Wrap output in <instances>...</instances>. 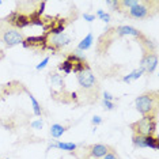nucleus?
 Instances as JSON below:
<instances>
[{
	"label": "nucleus",
	"mask_w": 159,
	"mask_h": 159,
	"mask_svg": "<svg viewBox=\"0 0 159 159\" xmlns=\"http://www.w3.org/2000/svg\"><path fill=\"white\" fill-rule=\"evenodd\" d=\"M136 109L140 114L143 116H155L158 106V97L157 93H147L143 95L137 97L135 99Z\"/></svg>",
	"instance_id": "f257e3e1"
},
{
	"label": "nucleus",
	"mask_w": 159,
	"mask_h": 159,
	"mask_svg": "<svg viewBox=\"0 0 159 159\" xmlns=\"http://www.w3.org/2000/svg\"><path fill=\"white\" fill-rule=\"evenodd\" d=\"M131 128L133 131V135L154 136L155 132H157V120H155V116H143L142 120L132 122Z\"/></svg>",
	"instance_id": "f03ea898"
},
{
	"label": "nucleus",
	"mask_w": 159,
	"mask_h": 159,
	"mask_svg": "<svg viewBox=\"0 0 159 159\" xmlns=\"http://www.w3.org/2000/svg\"><path fill=\"white\" fill-rule=\"evenodd\" d=\"M23 34L19 33L16 29L7 27V23L4 20H0V41L4 42L6 46L11 48V46L19 45L23 42Z\"/></svg>",
	"instance_id": "7ed1b4c3"
},
{
	"label": "nucleus",
	"mask_w": 159,
	"mask_h": 159,
	"mask_svg": "<svg viewBox=\"0 0 159 159\" xmlns=\"http://www.w3.org/2000/svg\"><path fill=\"white\" fill-rule=\"evenodd\" d=\"M71 41L72 39L67 33H63L59 35H48V39H46V49L52 50V52H57V50L63 49L64 46L70 45Z\"/></svg>",
	"instance_id": "20e7f679"
},
{
	"label": "nucleus",
	"mask_w": 159,
	"mask_h": 159,
	"mask_svg": "<svg viewBox=\"0 0 159 159\" xmlns=\"http://www.w3.org/2000/svg\"><path fill=\"white\" fill-rule=\"evenodd\" d=\"M3 20H4L8 26H12V29H23L26 26H30V18H29V15L20 14L18 11H12Z\"/></svg>",
	"instance_id": "39448f33"
},
{
	"label": "nucleus",
	"mask_w": 159,
	"mask_h": 159,
	"mask_svg": "<svg viewBox=\"0 0 159 159\" xmlns=\"http://www.w3.org/2000/svg\"><path fill=\"white\" fill-rule=\"evenodd\" d=\"M132 143L136 148H159V140L157 136H140V135H133L132 136Z\"/></svg>",
	"instance_id": "423d86ee"
},
{
	"label": "nucleus",
	"mask_w": 159,
	"mask_h": 159,
	"mask_svg": "<svg viewBox=\"0 0 159 159\" xmlns=\"http://www.w3.org/2000/svg\"><path fill=\"white\" fill-rule=\"evenodd\" d=\"M76 79H78V83L82 89L84 90H90V89H94L97 84V79H95V75L93 74L91 70H84L82 72H79L76 75Z\"/></svg>",
	"instance_id": "0eeeda50"
},
{
	"label": "nucleus",
	"mask_w": 159,
	"mask_h": 159,
	"mask_svg": "<svg viewBox=\"0 0 159 159\" xmlns=\"http://www.w3.org/2000/svg\"><path fill=\"white\" fill-rule=\"evenodd\" d=\"M150 2H139L135 7L129 8V16L135 18V19H146L150 16Z\"/></svg>",
	"instance_id": "6e6552de"
},
{
	"label": "nucleus",
	"mask_w": 159,
	"mask_h": 159,
	"mask_svg": "<svg viewBox=\"0 0 159 159\" xmlns=\"http://www.w3.org/2000/svg\"><path fill=\"white\" fill-rule=\"evenodd\" d=\"M140 67H144L147 74H152L158 67V57L154 52H144L140 61Z\"/></svg>",
	"instance_id": "1a4fd4ad"
},
{
	"label": "nucleus",
	"mask_w": 159,
	"mask_h": 159,
	"mask_svg": "<svg viewBox=\"0 0 159 159\" xmlns=\"http://www.w3.org/2000/svg\"><path fill=\"white\" fill-rule=\"evenodd\" d=\"M46 39L48 35H35V37H27L23 39L22 46L23 48H41V50L46 49Z\"/></svg>",
	"instance_id": "9d476101"
},
{
	"label": "nucleus",
	"mask_w": 159,
	"mask_h": 159,
	"mask_svg": "<svg viewBox=\"0 0 159 159\" xmlns=\"http://www.w3.org/2000/svg\"><path fill=\"white\" fill-rule=\"evenodd\" d=\"M111 150L113 148L106 146V144H93L89 147V157L91 159H101L106 154H109Z\"/></svg>",
	"instance_id": "9b49d317"
},
{
	"label": "nucleus",
	"mask_w": 159,
	"mask_h": 159,
	"mask_svg": "<svg viewBox=\"0 0 159 159\" xmlns=\"http://www.w3.org/2000/svg\"><path fill=\"white\" fill-rule=\"evenodd\" d=\"M116 33H117V35H132V37H136L140 39L144 38V35L137 29L132 26H118V27H116Z\"/></svg>",
	"instance_id": "f8f14e48"
},
{
	"label": "nucleus",
	"mask_w": 159,
	"mask_h": 159,
	"mask_svg": "<svg viewBox=\"0 0 159 159\" xmlns=\"http://www.w3.org/2000/svg\"><path fill=\"white\" fill-rule=\"evenodd\" d=\"M50 148H59L63 151H75L78 148L76 143H68V142H53L48 146V150Z\"/></svg>",
	"instance_id": "ddd939ff"
},
{
	"label": "nucleus",
	"mask_w": 159,
	"mask_h": 159,
	"mask_svg": "<svg viewBox=\"0 0 159 159\" xmlns=\"http://www.w3.org/2000/svg\"><path fill=\"white\" fill-rule=\"evenodd\" d=\"M146 72V70H144V67H140L139 68H136V70H133L129 75H126V76L122 78V82H125V83H131L132 80H136V79H139L142 75Z\"/></svg>",
	"instance_id": "4468645a"
},
{
	"label": "nucleus",
	"mask_w": 159,
	"mask_h": 159,
	"mask_svg": "<svg viewBox=\"0 0 159 159\" xmlns=\"http://www.w3.org/2000/svg\"><path fill=\"white\" fill-rule=\"evenodd\" d=\"M93 42H94V35H93V33H89L84 38L82 39L80 42H79V45H78L76 49L82 50V52H84V50H87V49L91 48V46H93Z\"/></svg>",
	"instance_id": "2eb2a0df"
},
{
	"label": "nucleus",
	"mask_w": 159,
	"mask_h": 159,
	"mask_svg": "<svg viewBox=\"0 0 159 159\" xmlns=\"http://www.w3.org/2000/svg\"><path fill=\"white\" fill-rule=\"evenodd\" d=\"M50 82H52V86L55 89L64 90V86H66L64 84V79L57 72H50Z\"/></svg>",
	"instance_id": "dca6fc26"
},
{
	"label": "nucleus",
	"mask_w": 159,
	"mask_h": 159,
	"mask_svg": "<svg viewBox=\"0 0 159 159\" xmlns=\"http://www.w3.org/2000/svg\"><path fill=\"white\" fill-rule=\"evenodd\" d=\"M25 90V93L27 94V97L30 98V101H31V105H33V111H34V114L35 116H41V113H42V109H41V105L38 103V101L34 98V95L31 93H29L26 89H23Z\"/></svg>",
	"instance_id": "f3484780"
},
{
	"label": "nucleus",
	"mask_w": 159,
	"mask_h": 159,
	"mask_svg": "<svg viewBox=\"0 0 159 159\" xmlns=\"http://www.w3.org/2000/svg\"><path fill=\"white\" fill-rule=\"evenodd\" d=\"M64 132H66V128L60 124H53L52 126H50V135H52V137H55V139L61 137Z\"/></svg>",
	"instance_id": "a211bd4d"
},
{
	"label": "nucleus",
	"mask_w": 159,
	"mask_h": 159,
	"mask_svg": "<svg viewBox=\"0 0 159 159\" xmlns=\"http://www.w3.org/2000/svg\"><path fill=\"white\" fill-rule=\"evenodd\" d=\"M57 68H59L60 71H63L64 74H71V72H72V64L68 60H64L63 63H60Z\"/></svg>",
	"instance_id": "6ab92c4d"
},
{
	"label": "nucleus",
	"mask_w": 159,
	"mask_h": 159,
	"mask_svg": "<svg viewBox=\"0 0 159 159\" xmlns=\"http://www.w3.org/2000/svg\"><path fill=\"white\" fill-rule=\"evenodd\" d=\"M97 16H98L101 20H103L105 23H109L110 22V15L107 12H105L103 10H98V11H97Z\"/></svg>",
	"instance_id": "aec40b11"
},
{
	"label": "nucleus",
	"mask_w": 159,
	"mask_h": 159,
	"mask_svg": "<svg viewBox=\"0 0 159 159\" xmlns=\"http://www.w3.org/2000/svg\"><path fill=\"white\" fill-rule=\"evenodd\" d=\"M137 3H139V0H121L120 2V7H125V8H132V7H135Z\"/></svg>",
	"instance_id": "412c9836"
},
{
	"label": "nucleus",
	"mask_w": 159,
	"mask_h": 159,
	"mask_svg": "<svg viewBox=\"0 0 159 159\" xmlns=\"http://www.w3.org/2000/svg\"><path fill=\"white\" fill-rule=\"evenodd\" d=\"M106 4L109 6V7H111L113 10H116V11L120 8V2H117V0H107Z\"/></svg>",
	"instance_id": "4be33fe9"
},
{
	"label": "nucleus",
	"mask_w": 159,
	"mask_h": 159,
	"mask_svg": "<svg viewBox=\"0 0 159 159\" xmlns=\"http://www.w3.org/2000/svg\"><path fill=\"white\" fill-rule=\"evenodd\" d=\"M48 63H49V57H45V59L42 60L41 63H39L38 66H37V67H35V70H37V71H41V70H44V68H45L46 66H48Z\"/></svg>",
	"instance_id": "5701e85b"
},
{
	"label": "nucleus",
	"mask_w": 159,
	"mask_h": 159,
	"mask_svg": "<svg viewBox=\"0 0 159 159\" xmlns=\"http://www.w3.org/2000/svg\"><path fill=\"white\" fill-rule=\"evenodd\" d=\"M102 105H103V107H105V109H107V110H113L114 107H116L113 102H110V101H105V99H103Z\"/></svg>",
	"instance_id": "b1692460"
},
{
	"label": "nucleus",
	"mask_w": 159,
	"mask_h": 159,
	"mask_svg": "<svg viewBox=\"0 0 159 159\" xmlns=\"http://www.w3.org/2000/svg\"><path fill=\"white\" fill-rule=\"evenodd\" d=\"M42 125H44V121H42L41 118H38L37 121H33V122H31V126H33V128H35V129H41Z\"/></svg>",
	"instance_id": "393cba45"
},
{
	"label": "nucleus",
	"mask_w": 159,
	"mask_h": 159,
	"mask_svg": "<svg viewBox=\"0 0 159 159\" xmlns=\"http://www.w3.org/2000/svg\"><path fill=\"white\" fill-rule=\"evenodd\" d=\"M101 159H118V157H117V154H116L114 151L111 150L109 154H106V155H105L103 158H101Z\"/></svg>",
	"instance_id": "a878e982"
},
{
	"label": "nucleus",
	"mask_w": 159,
	"mask_h": 159,
	"mask_svg": "<svg viewBox=\"0 0 159 159\" xmlns=\"http://www.w3.org/2000/svg\"><path fill=\"white\" fill-rule=\"evenodd\" d=\"M83 18H84V20H87V22H93V20H95V15H93V14H89V12L83 14Z\"/></svg>",
	"instance_id": "bb28decb"
},
{
	"label": "nucleus",
	"mask_w": 159,
	"mask_h": 159,
	"mask_svg": "<svg viewBox=\"0 0 159 159\" xmlns=\"http://www.w3.org/2000/svg\"><path fill=\"white\" fill-rule=\"evenodd\" d=\"M103 99H105V101H110V102H111V101H113V99H114V97H113V95H111V94H110V93L105 91V93H103Z\"/></svg>",
	"instance_id": "cd10ccee"
},
{
	"label": "nucleus",
	"mask_w": 159,
	"mask_h": 159,
	"mask_svg": "<svg viewBox=\"0 0 159 159\" xmlns=\"http://www.w3.org/2000/svg\"><path fill=\"white\" fill-rule=\"evenodd\" d=\"M91 122L94 125H99L101 122H102V118L99 117V116H95V117H93V120H91Z\"/></svg>",
	"instance_id": "c85d7f7f"
},
{
	"label": "nucleus",
	"mask_w": 159,
	"mask_h": 159,
	"mask_svg": "<svg viewBox=\"0 0 159 159\" xmlns=\"http://www.w3.org/2000/svg\"><path fill=\"white\" fill-rule=\"evenodd\" d=\"M2 3H3V2H2V0H0V4H2Z\"/></svg>",
	"instance_id": "c756f323"
},
{
	"label": "nucleus",
	"mask_w": 159,
	"mask_h": 159,
	"mask_svg": "<svg viewBox=\"0 0 159 159\" xmlns=\"http://www.w3.org/2000/svg\"><path fill=\"white\" fill-rule=\"evenodd\" d=\"M4 159H8V158H4Z\"/></svg>",
	"instance_id": "7c9ffc66"
}]
</instances>
